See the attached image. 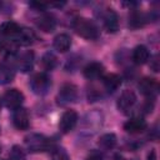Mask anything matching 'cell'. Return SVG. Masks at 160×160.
I'll list each match as a JSON object with an SVG mask.
<instances>
[{"label":"cell","mask_w":160,"mask_h":160,"mask_svg":"<svg viewBox=\"0 0 160 160\" xmlns=\"http://www.w3.org/2000/svg\"><path fill=\"white\" fill-rule=\"evenodd\" d=\"M72 28L75 32L86 39V40H95L99 38V29L94 24V21L86 19V18H78L72 22Z\"/></svg>","instance_id":"obj_1"},{"label":"cell","mask_w":160,"mask_h":160,"mask_svg":"<svg viewBox=\"0 0 160 160\" xmlns=\"http://www.w3.org/2000/svg\"><path fill=\"white\" fill-rule=\"evenodd\" d=\"M25 144L28 149L32 152L38 151H46L51 148H54V144L51 139L41 135V134H30L25 138Z\"/></svg>","instance_id":"obj_2"},{"label":"cell","mask_w":160,"mask_h":160,"mask_svg":"<svg viewBox=\"0 0 160 160\" xmlns=\"http://www.w3.org/2000/svg\"><path fill=\"white\" fill-rule=\"evenodd\" d=\"M30 88L36 95H45L51 88V80L48 74L38 72L30 79Z\"/></svg>","instance_id":"obj_3"},{"label":"cell","mask_w":160,"mask_h":160,"mask_svg":"<svg viewBox=\"0 0 160 160\" xmlns=\"http://www.w3.org/2000/svg\"><path fill=\"white\" fill-rule=\"evenodd\" d=\"M76 99H78V88L70 82L64 84L56 96V101L60 106H65L71 102H75Z\"/></svg>","instance_id":"obj_4"},{"label":"cell","mask_w":160,"mask_h":160,"mask_svg":"<svg viewBox=\"0 0 160 160\" xmlns=\"http://www.w3.org/2000/svg\"><path fill=\"white\" fill-rule=\"evenodd\" d=\"M100 19H101L102 25H104V28L106 29L108 32L118 31V29H119V16L112 9L106 8L105 10H101L100 11Z\"/></svg>","instance_id":"obj_5"},{"label":"cell","mask_w":160,"mask_h":160,"mask_svg":"<svg viewBox=\"0 0 160 160\" xmlns=\"http://www.w3.org/2000/svg\"><path fill=\"white\" fill-rule=\"evenodd\" d=\"M2 100L8 109L15 110L18 108H21V104L24 102V94L18 89H9L5 91Z\"/></svg>","instance_id":"obj_6"},{"label":"cell","mask_w":160,"mask_h":160,"mask_svg":"<svg viewBox=\"0 0 160 160\" xmlns=\"http://www.w3.org/2000/svg\"><path fill=\"white\" fill-rule=\"evenodd\" d=\"M76 122H78V112L72 109H69L62 114L59 122V129L62 134H68L75 128Z\"/></svg>","instance_id":"obj_7"},{"label":"cell","mask_w":160,"mask_h":160,"mask_svg":"<svg viewBox=\"0 0 160 160\" xmlns=\"http://www.w3.org/2000/svg\"><path fill=\"white\" fill-rule=\"evenodd\" d=\"M136 104V94L132 90H124L118 99V109L122 112H128Z\"/></svg>","instance_id":"obj_8"},{"label":"cell","mask_w":160,"mask_h":160,"mask_svg":"<svg viewBox=\"0 0 160 160\" xmlns=\"http://www.w3.org/2000/svg\"><path fill=\"white\" fill-rule=\"evenodd\" d=\"M15 64H16V68L22 72L31 71L34 66V52L31 50L21 52L15 58Z\"/></svg>","instance_id":"obj_9"},{"label":"cell","mask_w":160,"mask_h":160,"mask_svg":"<svg viewBox=\"0 0 160 160\" xmlns=\"http://www.w3.org/2000/svg\"><path fill=\"white\" fill-rule=\"evenodd\" d=\"M138 88L140 90V92L150 99H154V96L156 95L158 92V89H159V84L155 79L152 78H144L139 81L138 84Z\"/></svg>","instance_id":"obj_10"},{"label":"cell","mask_w":160,"mask_h":160,"mask_svg":"<svg viewBox=\"0 0 160 160\" xmlns=\"http://www.w3.org/2000/svg\"><path fill=\"white\" fill-rule=\"evenodd\" d=\"M12 124L18 130H26L30 125L29 112L25 108H18L12 114Z\"/></svg>","instance_id":"obj_11"},{"label":"cell","mask_w":160,"mask_h":160,"mask_svg":"<svg viewBox=\"0 0 160 160\" xmlns=\"http://www.w3.org/2000/svg\"><path fill=\"white\" fill-rule=\"evenodd\" d=\"M146 126H148L146 121L142 118L136 116V118H131L124 124V130L129 134H139L142 132L146 129Z\"/></svg>","instance_id":"obj_12"},{"label":"cell","mask_w":160,"mask_h":160,"mask_svg":"<svg viewBox=\"0 0 160 160\" xmlns=\"http://www.w3.org/2000/svg\"><path fill=\"white\" fill-rule=\"evenodd\" d=\"M104 70H105V69H104V65H102V64H100V62H98V61H92V62L88 64V65L84 68L82 74H84V76H85L86 79H89V80H96V79H99L100 76H102Z\"/></svg>","instance_id":"obj_13"},{"label":"cell","mask_w":160,"mask_h":160,"mask_svg":"<svg viewBox=\"0 0 160 160\" xmlns=\"http://www.w3.org/2000/svg\"><path fill=\"white\" fill-rule=\"evenodd\" d=\"M36 39L35 32L31 29L28 28H21L20 32L15 36V39L12 40V42H15L16 45H21V46H28L31 45Z\"/></svg>","instance_id":"obj_14"},{"label":"cell","mask_w":160,"mask_h":160,"mask_svg":"<svg viewBox=\"0 0 160 160\" xmlns=\"http://www.w3.org/2000/svg\"><path fill=\"white\" fill-rule=\"evenodd\" d=\"M35 22H36L38 28L45 32H51L56 26L55 18L51 14H41L39 18H36Z\"/></svg>","instance_id":"obj_15"},{"label":"cell","mask_w":160,"mask_h":160,"mask_svg":"<svg viewBox=\"0 0 160 160\" xmlns=\"http://www.w3.org/2000/svg\"><path fill=\"white\" fill-rule=\"evenodd\" d=\"M20 30H21V26H20L19 24H16L15 21H11V20L4 21V22L0 25V32H1L2 35H5V36L12 39V40H14L15 36L20 32ZM12 40H11V41H12Z\"/></svg>","instance_id":"obj_16"},{"label":"cell","mask_w":160,"mask_h":160,"mask_svg":"<svg viewBox=\"0 0 160 160\" xmlns=\"http://www.w3.org/2000/svg\"><path fill=\"white\" fill-rule=\"evenodd\" d=\"M150 58V52L148 50L146 46L144 45H138L134 50H132V54H131V59L135 64L138 65H142L145 64Z\"/></svg>","instance_id":"obj_17"},{"label":"cell","mask_w":160,"mask_h":160,"mask_svg":"<svg viewBox=\"0 0 160 160\" xmlns=\"http://www.w3.org/2000/svg\"><path fill=\"white\" fill-rule=\"evenodd\" d=\"M102 85L109 92H112V91L118 90L119 86L121 85V78H120V75L114 74V72L108 74L102 78Z\"/></svg>","instance_id":"obj_18"},{"label":"cell","mask_w":160,"mask_h":160,"mask_svg":"<svg viewBox=\"0 0 160 160\" xmlns=\"http://www.w3.org/2000/svg\"><path fill=\"white\" fill-rule=\"evenodd\" d=\"M52 45L54 48L60 51V52H65L70 49L71 46V38L68 35V34H59L54 38V41H52Z\"/></svg>","instance_id":"obj_19"},{"label":"cell","mask_w":160,"mask_h":160,"mask_svg":"<svg viewBox=\"0 0 160 160\" xmlns=\"http://www.w3.org/2000/svg\"><path fill=\"white\" fill-rule=\"evenodd\" d=\"M146 22H148V16H146V14H144V12H141V11L134 10V11L130 14V16H129V26L132 28V29L141 28V26H144Z\"/></svg>","instance_id":"obj_20"},{"label":"cell","mask_w":160,"mask_h":160,"mask_svg":"<svg viewBox=\"0 0 160 160\" xmlns=\"http://www.w3.org/2000/svg\"><path fill=\"white\" fill-rule=\"evenodd\" d=\"M98 145L101 150L106 151V150H111L115 145H116V135L112 134V132H108V134H104L99 138L98 140Z\"/></svg>","instance_id":"obj_21"},{"label":"cell","mask_w":160,"mask_h":160,"mask_svg":"<svg viewBox=\"0 0 160 160\" xmlns=\"http://www.w3.org/2000/svg\"><path fill=\"white\" fill-rule=\"evenodd\" d=\"M40 65L44 70L46 71H50L52 69L56 68L58 65V58L52 54V52H45L42 56H41V60H40Z\"/></svg>","instance_id":"obj_22"},{"label":"cell","mask_w":160,"mask_h":160,"mask_svg":"<svg viewBox=\"0 0 160 160\" xmlns=\"http://www.w3.org/2000/svg\"><path fill=\"white\" fill-rule=\"evenodd\" d=\"M14 70L12 68H10L8 64H4V62H0V84L1 85H5V84H9L14 80Z\"/></svg>","instance_id":"obj_23"},{"label":"cell","mask_w":160,"mask_h":160,"mask_svg":"<svg viewBox=\"0 0 160 160\" xmlns=\"http://www.w3.org/2000/svg\"><path fill=\"white\" fill-rule=\"evenodd\" d=\"M26 155L25 151L19 146V145H14L9 152V160H25Z\"/></svg>","instance_id":"obj_24"},{"label":"cell","mask_w":160,"mask_h":160,"mask_svg":"<svg viewBox=\"0 0 160 160\" xmlns=\"http://www.w3.org/2000/svg\"><path fill=\"white\" fill-rule=\"evenodd\" d=\"M51 160H70V158L64 148H54L51 152Z\"/></svg>","instance_id":"obj_25"},{"label":"cell","mask_w":160,"mask_h":160,"mask_svg":"<svg viewBox=\"0 0 160 160\" xmlns=\"http://www.w3.org/2000/svg\"><path fill=\"white\" fill-rule=\"evenodd\" d=\"M150 68H151V70L155 71V72L159 71V69H160V66H159V55H155V56L152 58V60L150 61Z\"/></svg>","instance_id":"obj_26"},{"label":"cell","mask_w":160,"mask_h":160,"mask_svg":"<svg viewBox=\"0 0 160 160\" xmlns=\"http://www.w3.org/2000/svg\"><path fill=\"white\" fill-rule=\"evenodd\" d=\"M148 160H156V151L154 149H151V151L148 155Z\"/></svg>","instance_id":"obj_27"},{"label":"cell","mask_w":160,"mask_h":160,"mask_svg":"<svg viewBox=\"0 0 160 160\" xmlns=\"http://www.w3.org/2000/svg\"><path fill=\"white\" fill-rule=\"evenodd\" d=\"M86 160H102V158H101V155H99V154H92V155L89 156Z\"/></svg>","instance_id":"obj_28"},{"label":"cell","mask_w":160,"mask_h":160,"mask_svg":"<svg viewBox=\"0 0 160 160\" xmlns=\"http://www.w3.org/2000/svg\"><path fill=\"white\" fill-rule=\"evenodd\" d=\"M5 48V42H4V40L0 38V50H2Z\"/></svg>","instance_id":"obj_29"},{"label":"cell","mask_w":160,"mask_h":160,"mask_svg":"<svg viewBox=\"0 0 160 160\" xmlns=\"http://www.w3.org/2000/svg\"><path fill=\"white\" fill-rule=\"evenodd\" d=\"M0 109H1V101H0Z\"/></svg>","instance_id":"obj_30"},{"label":"cell","mask_w":160,"mask_h":160,"mask_svg":"<svg viewBox=\"0 0 160 160\" xmlns=\"http://www.w3.org/2000/svg\"><path fill=\"white\" fill-rule=\"evenodd\" d=\"M0 151H1V149H0Z\"/></svg>","instance_id":"obj_31"}]
</instances>
